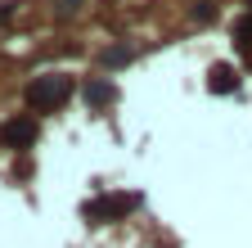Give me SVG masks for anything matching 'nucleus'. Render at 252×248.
I'll return each instance as SVG.
<instances>
[{
  "instance_id": "1",
  "label": "nucleus",
  "mask_w": 252,
  "mask_h": 248,
  "mask_svg": "<svg viewBox=\"0 0 252 248\" xmlns=\"http://www.w3.org/2000/svg\"><path fill=\"white\" fill-rule=\"evenodd\" d=\"M68 95H72V81L63 77V72H45V77H36V81L27 86V104L36 108V113H50V108H59Z\"/></svg>"
},
{
  "instance_id": "2",
  "label": "nucleus",
  "mask_w": 252,
  "mask_h": 248,
  "mask_svg": "<svg viewBox=\"0 0 252 248\" xmlns=\"http://www.w3.org/2000/svg\"><path fill=\"white\" fill-rule=\"evenodd\" d=\"M0 136H5V144H27V140H36V117H18V122H9Z\"/></svg>"
},
{
  "instance_id": "3",
  "label": "nucleus",
  "mask_w": 252,
  "mask_h": 248,
  "mask_svg": "<svg viewBox=\"0 0 252 248\" xmlns=\"http://www.w3.org/2000/svg\"><path fill=\"white\" fill-rule=\"evenodd\" d=\"M234 86H239L234 68H212V90H234Z\"/></svg>"
},
{
  "instance_id": "4",
  "label": "nucleus",
  "mask_w": 252,
  "mask_h": 248,
  "mask_svg": "<svg viewBox=\"0 0 252 248\" xmlns=\"http://www.w3.org/2000/svg\"><path fill=\"white\" fill-rule=\"evenodd\" d=\"M104 100H113V86L90 81V86H86V104H104Z\"/></svg>"
},
{
  "instance_id": "5",
  "label": "nucleus",
  "mask_w": 252,
  "mask_h": 248,
  "mask_svg": "<svg viewBox=\"0 0 252 248\" xmlns=\"http://www.w3.org/2000/svg\"><path fill=\"white\" fill-rule=\"evenodd\" d=\"M0 18H5V9H0Z\"/></svg>"
}]
</instances>
